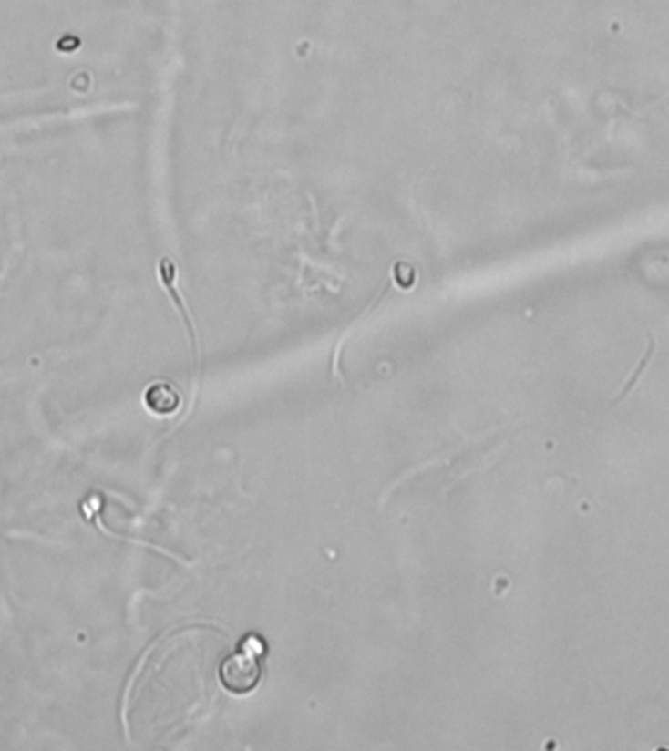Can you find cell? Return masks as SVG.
Listing matches in <instances>:
<instances>
[{"instance_id": "cell-1", "label": "cell", "mask_w": 669, "mask_h": 751, "mask_svg": "<svg viewBox=\"0 0 669 751\" xmlns=\"http://www.w3.org/2000/svg\"><path fill=\"white\" fill-rule=\"evenodd\" d=\"M220 681L227 691L235 694H247L255 691L261 681V664L257 652L245 650L227 657L220 669Z\"/></svg>"}, {"instance_id": "cell-3", "label": "cell", "mask_w": 669, "mask_h": 751, "mask_svg": "<svg viewBox=\"0 0 669 751\" xmlns=\"http://www.w3.org/2000/svg\"><path fill=\"white\" fill-rule=\"evenodd\" d=\"M654 348H655L654 339H652V334H648V346H646V353H644V356H642V358L636 362V366H634V370L631 372V376H628V380L621 386V390H619L617 397H612V401H611L612 406H614V404H619V401H623V399L628 396V392H631L633 387L638 384L640 376L644 374V370H646V368H648V365H650V358H652V355H654Z\"/></svg>"}, {"instance_id": "cell-2", "label": "cell", "mask_w": 669, "mask_h": 751, "mask_svg": "<svg viewBox=\"0 0 669 751\" xmlns=\"http://www.w3.org/2000/svg\"><path fill=\"white\" fill-rule=\"evenodd\" d=\"M145 406L157 415H170L179 411L180 396L170 384L157 382L145 390Z\"/></svg>"}]
</instances>
